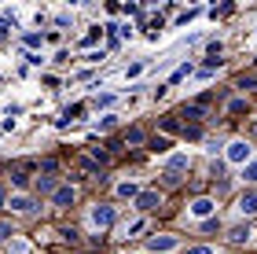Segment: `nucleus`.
<instances>
[{"label":"nucleus","mask_w":257,"mask_h":254,"mask_svg":"<svg viewBox=\"0 0 257 254\" xmlns=\"http://www.w3.org/2000/svg\"><path fill=\"white\" fill-rule=\"evenodd\" d=\"M70 22H74V19H70V15H66V11H59V15H55V26H59V30H66V26H70Z\"/></svg>","instance_id":"obj_26"},{"label":"nucleus","mask_w":257,"mask_h":254,"mask_svg":"<svg viewBox=\"0 0 257 254\" xmlns=\"http://www.w3.org/2000/svg\"><path fill=\"white\" fill-rule=\"evenodd\" d=\"M162 129H166V136H169V133H177L180 125H177V118H166V122H162Z\"/></svg>","instance_id":"obj_27"},{"label":"nucleus","mask_w":257,"mask_h":254,"mask_svg":"<svg viewBox=\"0 0 257 254\" xmlns=\"http://www.w3.org/2000/svg\"><path fill=\"white\" fill-rule=\"evenodd\" d=\"M11 184H15V188H22V184H26V173H22V170L11 173Z\"/></svg>","instance_id":"obj_28"},{"label":"nucleus","mask_w":257,"mask_h":254,"mask_svg":"<svg viewBox=\"0 0 257 254\" xmlns=\"http://www.w3.org/2000/svg\"><path fill=\"white\" fill-rule=\"evenodd\" d=\"M144 228H147V221H144V217H136V221H125V225L118 228V232H121V239H128V236L144 232Z\"/></svg>","instance_id":"obj_11"},{"label":"nucleus","mask_w":257,"mask_h":254,"mask_svg":"<svg viewBox=\"0 0 257 254\" xmlns=\"http://www.w3.org/2000/svg\"><path fill=\"white\" fill-rule=\"evenodd\" d=\"M191 70H195V66H191V63H184V66H177V74H173V81H180V77H188Z\"/></svg>","instance_id":"obj_24"},{"label":"nucleus","mask_w":257,"mask_h":254,"mask_svg":"<svg viewBox=\"0 0 257 254\" xmlns=\"http://www.w3.org/2000/svg\"><path fill=\"white\" fill-rule=\"evenodd\" d=\"M125 140H128V144H144V133H140V129H133V133L125 136Z\"/></svg>","instance_id":"obj_29"},{"label":"nucleus","mask_w":257,"mask_h":254,"mask_svg":"<svg viewBox=\"0 0 257 254\" xmlns=\"http://www.w3.org/2000/svg\"><path fill=\"white\" fill-rule=\"evenodd\" d=\"M37 192H41V195H52V192H55V181H52V177H37Z\"/></svg>","instance_id":"obj_18"},{"label":"nucleus","mask_w":257,"mask_h":254,"mask_svg":"<svg viewBox=\"0 0 257 254\" xmlns=\"http://www.w3.org/2000/svg\"><path fill=\"white\" fill-rule=\"evenodd\" d=\"M242 181H246V184H250V188H253V184H257V155L250 158V162H246V166H242Z\"/></svg>","instance_id":"obj_14"},{"label":"nucleus","mask_w":257,"mask_h":254,"mask_svg":"<svg viewBox=\"0 0 257 254\" xmlns=\"http://www.w3.org/2000/svg\"><path fill=\"white\" fill-rule=\"evenodd\" d=\"M15 239V225L11 221H0V243H11Z\"/></svg>","instance_id":"obj_17"},{"label":"nucleus","mask_w":257,"mask_h":254,"mask_svg":"<svg viewBox=\"0 0 257 254\" xmlns=\"http://www.w3.org/2000/svg\"><path fill=\"white\" fill-rule=\"evenodd\" d=\"M228 239H231V243H246V239H250V225H231Z\"/></svg>","instance_id":"obj_12"},{"label":"nucleus","mask_w":257,"mask_h":254,"mask_svg":"<svg viewBox=\"0 0 257 254\" xmlns=\"http://www.w3.org/2000/svg\"><path fill=\"white\" fill-rule=\"evenodd\" d=\"M224 158H228L231 166H246L250 158H253L250 140H242V136H239V140H228V144H224Z\"/></svg>","instance_id":"obj_1"},{"label":"nucleus","mask_w":257,"mask_h":254,"mask_svg":"<svg viewBox=\"0 0 257 254\" xmlns=\"http://www.w3.org/2000/svg\"><path fill=\"white\" fill-rule=\"evenodd\" d=\"M4 206H11V214H33V210H37V199L26 195V192H15Z\"/></svg>","instance_id":"obj_5"},{"label":"nucleus","mask_w":257,"mask_h":254,"mask_svg":"<svg viewBox=\"0 0 257 254\" xmlns=\"http://www.w3.org/2000/svg\"><path fill=\"white\" fill-rule=\"evenodd\" d=\"M99 33H103V30H92V33H85V37H81V48H88V44H96V41H99Z\"/></svg>","instance_id":"obj_22"},{"label":"nucleus","mask_w":257,"mask_h":254,"mask_svg":"<svg viewBox=\"0 0 257 254\" xmlns=\"http://www.w3.org/2000/svg\"><path fill=\"white\" fill-rule=\"evenodd\" d=\"M114 125H118V114H103V118L96 122V129H99V133H107V129H114Z\"/></svg>","instance_id":"obj_16"},{"label":"nucleus","mask_w":257,"mask_h":254,"mask_svg":"<svg viewBox=\"0 0 257 254\" xmlns=\"http://www.w3.org/2000/svg\"><path fill=\"white\" fill-rule=\"evenodd\" d=\"M96 107H103V111L114 107V92H99V96H96Z\"/></svg>","instance_id":"obj_19"},{"label":"nucleus","mask_w":257,"mask_h":254,"mask_svg":"<svg viewBox=\"0 0 257 254\" xmlns=\"http://www.w3.org/2000/svg\"><path fill=\"white\" fill-rule=\"evenodd\" d=\"M8 254H30V243H26L22 236H15V239L8 243Z\"/></svg>","instance_id":"obj_15"},{"label":"nucleus","mask_w":257,"mask_h":254,"mask_svg":"<svg viewBox=\"0 0 257 254\" xmlns=\"http://www.w3.org/2000/svg\"><path fill=\"white\" fill-rule=\"evenodd\" d=\"M114 221H118V210L107 206V203H96V206L88 210V225H92V228H110Z\"/></svg>","instance_id":"obj_2"},{"label":"nucleus","mask_w":257,"mask_h":254,"mask_svg":"<svg viewBox=\"0 0 257 254\" xmlns=\"http://www.w3.org/2000/svg\"><path fill=\"white\" fill-rule=\"evenodd\" d=\"M169 147H173V140H169L166 133H162V136H155V140H151V151H155V155H166Z\"/></svg>","instance_id":"obj_13"},{"label":"nucleus","mask_w":257,"mask_h":254,"mask_svg":"<svg viewBox=\"0 0 257 254\" xmlns=\"http://www.w3.org/2000/svg\"><path fill=\"white\" fill-rule=\"evenodd\" d=\"M188 166H191V158H188V155H169V158H166V181H169V184H177V181H180V173H188Z\"/></svg>","instance_id":"obj_4"},{"label":"nucleus","mask_w":257,"mask_h":254,"mask_svg":"<svg viewBox=\"0 0 257 254\" xmlns=\"http://www.w3.org/2000/svg\"><path fill=\"white\" fill-rule=\"evenodd\" d=\"M74 199H77L74 184H55V192H52V203L55 206H74Z\"/></svg>","instance_id":"obj_8"},{"label":"nucleus","mask_w":257,"mask_h":254,"mask_svg":"<svg viewBox=\"0 0 257 254\" xmlns=\"http://www.w3.org/2000/svg\"><path fill=\"white\" fill-rule=\"evenodd\" d=\"M235 214H239V217H253V214H257V192H253V188H246V192L235 199Z\"/></svg>","instance_id":"obj_6"},{"label":"nucleus","mask_w":257,"mask_h":254,"mask_svg":"<svg viewBox=\"0 0 257 254\" xmlns=\"http://www.w3.org/2000/svg\"><path fill=\"white\" fill-rule=\"evenodd\" d=\"M217 151H224V144L220 140H206V155H217Z\"/></svg>","instance_id":"obj_25"},{"label":"nucleus","mask_w":257,"mask_h":254,"mask_svg":"<svg viewBox=\"0 0 257 254\" xmlns=\"http://www.w3.org/2000/svg\"><path fill=\"white\" fill-rule=\"evenodd\" d=\"M206 52H209V59H217V55H220V41H209Z\"/></svg>","instance_id":"obj_31"},{"label":"nucleus","mask_w":257,"mask_h":254,"mask_svg":"<svg viewBox=\"0 0 257 254\" xmlns=\"http://www.w3.org/2000/svg\"><path fill=\"white\" fill-rule=\"evenodd\" d=\"M147 70V63L144 59H140V63H133V66H128V70H125V77H140V74H144Z\"/></svg>","instance_id":"obj_20"},{"label":"nucleus","mask_w":257,"mask_h":254,"mask_svg":"<svg viewBox=\"0 0 257 254\" xmlns=\"http://www.w3.org/2000/svg\"><path fill=\"white\" fill-rule=\"evenodd\" d=\"M177 247H180V236H173V232H158V236L147 239V250L151 254H173Z\"/></svg>","instance_id":"obj_3"},{"label":"nucleus","mask_w":257,"mask_h":254,"mask_svg":"<svg viewBox=\"0 0 257 254\" xmlns=\"http://www.w3.org/2000/svg\"><path fill=\"white\" fill-rule=\"evenodd\" d=\"M22 41H26L30 48H41V33H22Z\"/></svg>","instance_id":"obj_23"},{"label":"nucleus","mask_w":257,"mask_h":254,"mask_svg":"<svg viewBox=\"0 0 257 254\" xmlns=\"http://www.w3.org/2000/svg\"><path fill=\"white\" fill-rule=\"evenodd\" d=\"M191 19H198V8H188V11H184V15L177 19V26H188Z\"/></svg>","instance_id":"obj_21"},{"label":"nucleus","mask_w":257,"mask_h":254,"mask_svg":"<svg viewBox=\"0 0 257 254\" xmlns=\"http://www.w3.org/2000/svg\"><path fill=\"white\" fill-rule=\"evenodd\" d=\"M114 195H118V199H133V203H136L140 184H136V181H118V184H114Z\"/></svg>","instance_id":"obj_10"},{"label":"nucleus","mask_w":257,"mask_h":254,"mask_svg":"<svg viewBox=\"0 0 257 254\" xmlns=\"http://www.w3.org/2000/svg\"><path fill=\"white\" fill-rule=\"evenodd\" d=\"M213 210H217V203L209 199V195H198V199H191V203H188V214H191V217H198V221H202V217H209Z\"/></svg>","instance_id":"obj_7"},{"label":"nucleus","mask_w":257,"mask_h":254,"mask_svg":"<svg viewBox=\"0 0 257 254\" xmlns=\"http://www.w3.org/2000/svg\"><path fill=\"white\" fill-rule=\"evenodd\" d=\"M188 254H217V250H213V247H206V243H202V247H188Z\"/></svg>","instance_id":"obj_30"},{"label":"nucleus","mask_w":257,"mask_h":254,"mask_svg":"<svg viewBox=\"0 0 257 254\" xmlns=\"http://www.w3.org/2000/svg\"><path fill=\"white\" fill-rule=\"evenodd\" d=\"M136 206H140L144 214H151V210H158V206H162V195H158V192H140V195H136Z\"/></svg>","instance_id":"obj_9"},{"label":"nucleus","mask_w":257,"mask_h":254,"mask_svg":"<svg viewBox=\"0 0 257 254\" xmlns=\"http://www.w3.org/2000/svg\"><path fill=\"white\" fill-rule=\"evenodd\" d=\"M0 203H8V195H4V188H0Z\"/></svg>","instance_id":"obj_32"}]
</instances>
